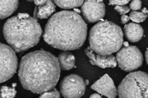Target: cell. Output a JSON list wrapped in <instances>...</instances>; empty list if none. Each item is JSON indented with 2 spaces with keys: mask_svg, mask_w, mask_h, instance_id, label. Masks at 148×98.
Listing matches in <instances>:
<instances>
[{
  "mask_svg": "<svg viewBox=\"0 0 148 98\" xmlns=\"http://www.w3.org/2000/svg\"><path fill=\"white\" fill-rule=\"evenodd\" d=\"M82 12L88 22H94L104 17L105 6L102 1H86L82 6Z\"/></svg>",
  "mask_w": 148,
  "mask_h": 98,
  "instance_id": "cell-9",
  "label": "cell"
},
{
  "mask_svg": "<svg viewBox=\"0 0 148 98\" xmlns=\"http://www.w3.org/2000/svg\"><path fill=\"white\" fill-rule=\"evenodd\" d=\"M87 31V24L79 14L63 10L50 18L45 27L43 39L56 48L73 50L82 46L86 39Z\"/></svg>",
  "mask_w": 148,
  "mask_h": 98,
  "instance_id": "cell-2",
  "label": "cell"
},
{
  "mask_svg": "<svg viewBox=\"0 0 148 98\" xmlns=\"http://www.w3.org/2000/svg\"><path fill=\"white\" fill-rule=\"evenodd\" d=\"M60 95L59 92L55 88L53 89L45 92L39 97V98H60Z\"/></svg>",
  "mask_w": 148,
  "mask_h": 98,
  "instance_id": "cell-19",
  "label": "cell"
},
{
  "mask_svg": "<svg viewBox=\"0 0 148 98\" xmlns=\"http://www.w3.org/2000/svg\"><path fill=\"white\" fill-rule=\"evenodd\" d=\"M90 48L95 53L108 55L119 51L123 43L121 28L109 21H102L94 25L89 35Z\"/></svg>",
  "mask_w": 148,
  "mask_h": 98,
  "instance_id": "cell-4",
  "label": "cell"
},
{
  "mask_svg": "<svg viewBox=\"0 0 148 98\" xmlns=\"http://www.w3.org/2000/svg\"><path fill=\"white\" fill-rule=\"evenodd\" d=\"M148 16V10L143 7L142 11H132L130 14V18L135 22H141L145 21Z\"/></svg>",
  "mask_w": 148,
  "mask_h": 98,
  "instance_id": "cell-16",
  "label": "cell"
},
{
  "mask_svg": "<svg viewBox=\"0 0 148 98\" xmlns=\"http://www.w3.org/2000/svg\"><path fill=\"white\" fill-rule=\"evenodd\" d=\"M3 33L10 47L16 52H21L38 43L42 31L36 18L20 13L6 21Z\"/></svg>",
  "mask_w": 148,
  "mask_h": 98,
  "instance_id": "cell-3",
  "label": "cell"
},
{
  "mask_svg": "<svg viewBox=\"0 0 148 98\" xmlns=\"http://www.w3.org/2000/svg\"><path fill=\"white\" fill-rule=\"evenodd\" d=\"M90 98H102V97L97 93H93L90 96Z\"/></svg>",
  "mask_w": 148,
  "mask_h": 98,
  "instance_id": "cell-25",
  "label": "cell"
},
{
  "mask_svg": "<svg viewBox=\"0 0 148 98\" xmlns=\"http://www.w3.org/2000/svg\"><path fill=\"white\" fill-rule=\"evenodd\" d=\"M124 32L126 37L131 42L139 41L143 36V29L139 24L130 22L125 25Z\"/></svg>",
  "mask_w": 148,
  "mask_h": 98,
  "instance_id": "cell-12",
  "label": "cell"
},
{
  "mask_svg": "<svg viewBox=\"0 0 148 98\" xmlns=\"http://www.w3.org/2000/svg\"><path fill=\"white\" fill-rule=\"evenodd\" d=\"M85 54L89 58L90 63L101 68L114 67L117 65L116 58L113 55H103L95 53L90 47L85 50Z\"/></svg>",
  "mask_w": 148,
  "mask_h": 98,
  "instance_id": "cell-11",
  "label": "cell"
},
{
  "mask_svg": "<svg viewBox=\"0 0 148 98\" xmlns=\"http://www.w3.org/2000/svg\"><path fill=\"white\" fill-rule=\"evenodd\" d=\"M46 1H35L34 3L36 6H39L44 4L46 2Z\"/></svg>",
  "mask_w": 148,
  "mask_h": 98,
  "instance_id": "cell-24",
  "label": "cell"
},
{
  "mask_svg": "<svg viewBox=\"0 0 148 98\" xmlns=\"http://www.w3.org/2000/svg\"><path fill=\"white\" fill-rule=\"evenodd\" d=\"M17 68L15 51L9 46L0 43V83L9 80Z\"/></svg>",
  "mask_w": 148,
  "mask_h": 98,
  "instance_id": "cell-7",
  "label": "cell"
},
{
  "mask_svg": "<svg viewBox=\"0 0 148 98\" xmlns=\"http://www.w3.org/2000/svg\"><path fill=\"white\" fill-rule=\"evenodd\" d=\"M0 98H1V89H0Z\"/></svg>",
  "mask_w": 148,
  "mask_h": 98,
  "instance_id": "cell-28",
  "label": "cell"
},
{
  "mask_svg": "<svg viewBox=\"0 0 148 98\" xmlns=\"http://www.w3.org/2000/svg\"><path fill=\"white\" fill-rule=\"evenodd\" d=\"M86 82L77 74L65 77L61 82L60 91L65 98H80L86 91Z\"/></svg>",
  "mask_w": 148,
  "mask_h": 98,
  "instance_id": "cell-8",
  "label": "cell"
},
{
  "mask_svg": "<svg viewBox=\"0 0 148 98\" xmlns=\"http://www.w3.org/2000/svg\"><path fill=\"white\" fill-rule=\"evenodd\" d=\"M145 57H146V61L147 64L148 65V47L147 48L145 52Z\"/></svg>",
  "mask_w": 148,
  "mask_h": 98,
  "instance_id": "cell-26",
  "label": "cell"
},
{
  "mask_svg": "<svg viewBox=\"0 0 148 98\" xmlns=\"http://www.w3.org/2000/svg\"><path fill=\"white\" fill-rule=\"evenodd\" d=\"M60 68L58 59L53 54L36 50L22 57L18 77L24 88L40 94L54 88L60 78Z\"/></svg>",
  "mask_w": 148,
  "mask_h": 98,
  "instance_id": "cell-1",
  "label": "cell"
},
{
  "mask_svg": "<svg viewBox=\"0 0 148 98\" xmlns=\"http://www.w3.org/2000/svg\"><path fill=\"white\" fill-rule=\"evenodd\" d=\"M119 98H148V74L134 71L127 75L118 87Z\"/></svg>",
  "mask_w": 148,
  "mask_h": 98,
  "instance_id": "cell-5",
  "label": "cell"
},
{
  "mask_svg": "<svg viewBox=\"0 0 148 98\" xmlns=\"http://www.w3.org/2000/svg\"><path fill=\"white\" fill-rule=\"evenodd\" d=\"M91 88L98 93L108 98H116L118 94V91L112 79L107 74H104L95 81L91 85Z\"/></svg>",
  "mask_w": 148,
  "mask_h": 98,
  "instance_id": "cell-10",
  "label": "cell"
},
{
  "mask_svg": "<svg viewBox=\"0 0 148 98\" xmlns=\"http://www.w3.org/2000/svg\"><path fill=\"white\" fill-rule=\"evenodd\" d=\"M56 6L51 1H46L42 5L36 6L34 11V18H47L55 11Z\"/></svg>",
  "mask_w": 148,
  "mask_h": 98,
  "instance_id": "cell-13",
  "label": "cell"
},
{
  "mask_svg": "<svg viewBox=\"0 0 148 98\" xmlns=\"http://www.w3.org/2000/svg\"><path fill=\"white\" fill-rule=\"evenodd\" d=\"M18 1H0V19L5 18L17 9Z\"/></svg>",
  "mask_w": 148,
  "mask_h": 98,
  "instance_id": "cell-14",
  "label": "cell"
},
{
  "mask_svg": "<svg viewBox=\"0 0 148 98\" xmlns=\"http://www.w3.org/2000/svg\"><path fill=\"white\" fill-rule=\"evenodd\" d=\"M116 58L119 67L126 71L138 69L143 62V55L141 51L134 46L124 47L119 50Z\"/></svg>",
  "mask_w": 148,
  "mask_h": 98,
  "instance_id": "cell-6",
  "label": "cell"
},
{
  "mask_svg": "<svg viewBox=\"0 0 148 98\" xmlns=\"http://www.w3.org/2000/svg\"><path fill=\"white\" fill-rule=\"evenodd\" d=\"M123 44L124 45V47H128L130 45H129V44L128 43V42H124L123 43Z\"/></svg>",
  "mask_w": 148,
  "mask_h": 98,
  "instance_id": "cell-27",
  "label": "cell"
},
{
  "mask_svg": "<svg viewBox=\"0 0 148 98\" xmlns=\"http://www.w3.org/2000/svg\"><path fill=\"white\" fill-rule=\"evenodd\" d=\"M129 2V1H109V4L115 6H124L127 4Z\"/></svg>",
  "mask_w": 148,
  "mask_h": 98,
  "instance_id": "cell-22",
  "label": "cell"
},
{
  "mask_svg": "<svg viewBox=\"0 0 148 98\" xmlns=\"http://www.w3.org/2000/svg\"><path fill=\"white\" fill-rule=\"evenodd\" d=\"M116 11L119 12L120 14H125L130 12V7L127 6H116L114 7Z\"/></svg>",
  "mask_w": 148,
  "mask_h": 98,
  "instance_id": "cell-20",
  "label": "cell"
},
{
  "mask_svg": "<svg viewBox=\"0 0 148 98\" xmlns=\"http://www.w3.org/2000/svg\"><path fill=\"white\" fill-rule=\"evenodd\" d=\"M1 94L2 98H13L16 94V91L14 88L2 86L1 89Z\"/></svg>",
  "mask_w": 148,
  "mask_h": 98,
  "instance_id": "cell-18",
  "label": "cell"
},
{
  "mask_svg": "<svg viewBox=\"0 0 148 98\" xmlns=\"http://www.w3.org/2000/svg\"><path fill=\"white\" fill-rule=\"evenodd\" d=\"M54 3L61 8L71 9L81 6L83 1H54Z\"/></svg>",
  "mask_w": 148,
  "mask_h": 98,
  "instance_id": "cell-17",
  "label": "cell"
},
{
  "mask_svg": "<svg viewBox=\"0 0 148 98\" xmlns=\"http://www.w3.org/2000/svg\"><path fill=\"white\" fill-rule=\"evenodd\" d=\"M130 17L128 16L127 15H125V14H123L121 16V23L123 24H126L127 22H128L130 20Z\"/></svg>",
  "mask_w": 148,
  "mask_h": 98,
  "instance_id": "cell-23",
  "label": "cell"
},
{
  "mask_svg": "<svg viewBox=\"0 0 148 98\" xmlns=\"http://www.w3.org/2000/svg\"><path fill=\"white\" fill-rule=\"evenodd\" d=\"M142 6V2L140 1H132L130 4V7L133 11L140 10Z\"/></svg>",
  "mask_w": 148,
  "mask_h": 98,
  "instance_id": "cell-21",
  "label": "cell"
},
{
  "mask_svg": "<svg viewBox=\"0 0 148 98\" xmlns=\"http://www.w3.org/2000/svg\"><path fill=\"white\" fill-rule=\"evenodd\" d=\"M58 59L60 67L63 70H70L75 66V56L69 52L65 51L61 53L58 56Z\"/></svg>",
  "mask_w": 148,
  "mask_h": 98,
  "instance_id": "cell-15",
  "label": "cell"
}]
</instances>
